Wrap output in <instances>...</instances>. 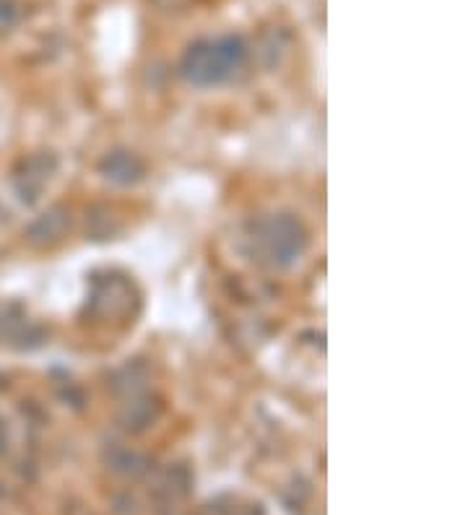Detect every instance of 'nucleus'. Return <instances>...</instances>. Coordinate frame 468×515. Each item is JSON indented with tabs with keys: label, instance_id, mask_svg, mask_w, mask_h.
Listing matches in <instances>:
<instances>
[{
	"label": "nucleus",
	"instance_id": "1a4fd4ad",
	"mask_svg": "<svg viewBox=\"0 0 468 515\" xmlns=\"http://www.w3.org/2000/svg\"><path fill=\"white\" fill-rule=\"evenodd\" d=\"M6 443H8V437H6V430H3V427H0V450L6 448Z\"/></svg>",
	"mask_w": 468,
	"mask_h": 515
},
{
	"label": "nucleus",
	"instance_id": "39448f33",
	"mask_svg": "<svg viewBox=\"0 0 468 515\" xmlns=\"http://www.w3.org/2000/svg\"><path fill=\"white\" fill-rule=\"evenodd\" d=\"M107 463H110L112 471L125 476H138L146 471V458L128 448H112V453L107 456Z\"/></svg>",
	"mask_w": 468,
	"mask_h": 515
},
{
	"label": "nucleus",
	"instance_id": "423d86ee",
	"mask_svg": "<svg viewBox=\"0 0 468 515\" xmlns=\"http://www.w3.org/2000/svg\"><path fill=\"white\" fill-rule=\"evenodd\" d=\"M156 417H159V404H151V401H136V404H130L128 409H125L123 422L128 430L141 432L146 430Z\"/></svg>",
	"mask_w": 468,
	"mask_h": 515
},
{
	"label": "nucleus",
	"instance_id": "f03ea898",
	"mask_svg": "<svg viewBox=\"0 0 468 515\" xmlns=\"http://www.w3.org/2000/svg\"><path fill=\"white\" fill-rule=\"evenodd\" d=\"M255 240L260 242V248H263L266 258H271L273 266L281 268L299 261V255L305 253L307 245L305 227L292 214L271 216L268 222L260 224Z\"/></svg>",
	"mask_w": 468,
	"mask_h": 515
},
{
	"label": "nucleus",
	"instance_id": "20e7f679",
	"mask_svg": "<svg viewBox=\"0 0 468 515\" xmlns=\"http://www.w3.org/2000/svg\"><path fill=\"white\" fill-rule=\"evenodd\" d=\"M102 175L117 185H130L138 183L143 177V164L136 154L130 151H115L102 162Z\"/></svg>",
	"mask_w": 468,
	"mask_h": 515
},
{
	"label": "nucleus",
	"instance_id": "0eeeda50",
	"mask_svg": "<svg viewBox=\"0 0 468 515\" xmlns=\"http://www.w3.org/2000/svg\"><path fill=\"white\" fill-rule=\"evenodd\" d=\"M21 21V8L13 0H0V34H8Z\"/></svg>",
	"mask_w": 468,
	"mask_h": 515
},
{
	"label": "nucleus",
	"instance_id": "6e6552de",
	"mask_svg": "<svg viewBox=\"0 0 468 515\" xmlns=\"http://www.w3.org/2000/svg\"><path fill=\"white\" fill-rule=\"evenodd\" d=\"M156 3H159V6H180V3H185V0H156Z\"/></svg>",
	"mask_w": 468,
	"mask_h": 515
},
{
	"label": "nucleus",
	"instance_id": "f257e3e1",
	"mask_svg": "<svg viewBox=\"0 0 468 515\" xmlns=\"http://www.w3.org/2000/svg\"><path fill=\"white\" fill-rule=\"evenodd\" d=\"M247 63V45L240 34H224L216 40H201L182 55V79L193 86H219L234 79Z\"/></svg>",
	"mask_w": 468,
	"mask_h": 515
},
{
	"label": "nucleus",
	"instance_id": "7ed1b4c3",
	"mask_svg": "<svg viewBox=\"0 0 468 515\" xmlns=\"http://www.w3.org/2000/svg\"><path fill=\"white\" fill-rule=\"evenodd\" d=\"M68 224H71V214L58 206V209H50L47 214L39 216L37 222L29 224L26 237L37 248H45V245H52V242H58L65 235Z\"/></svg>",
	"mask_w": 468,
	"mask_h": 515
}]
</instances>
